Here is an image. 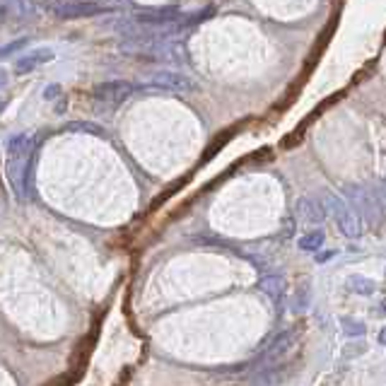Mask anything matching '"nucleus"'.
<instances>
[{"label":"nucleus","instance_id":"f257e3e1","mask_svg":"<svg viewBox=\"0 0 386 386\" xmlns=\"http://www.w3.org/2000/svg\"><path fill=\"white\" fill-rule=\"evenodd\" d=\"M118 51L133 59H145L150 63H184V44L171 39H126L118 44Z\"/></svg>","mask_w":386,"mask_h":386},{"label":"nucleus","instance_id":"0eeeda50","mask_svg":"<svg viewBox=\"0 0 386 386\" xmlns=\"http://www.w3.org/2000/svg\"><path fill=\"white\" fill-rule=\"evenodd\" d=\"M346 193H348V198L353 201V206L360 210V215L362 217H367L369 222H374L379 217V206H374V198H372V193H369L367 189H362V186H355V184H348L346 186Z\"/></svg>","mask_w":386,"mask_h":386},{"label":"nucleus","instance_id":"6e6552de","mask_svg":"<svg viewBox=\"0 0 386 386\" xmlns=\"http://www.w3.org/2000/svg\"><path fill=\"white\" fill-rule=\"evenodd\" d=\"M150 82L157 87H164V90H171V92H191L193 87V80L184 72H176V70H157L150 75Z\"/></svg>","mask_w":386,"mask_h":386},{"label":"nucleus","instance_id":"f03ea898","mask_svg":"<svg viewBox=\"0 0 386 386\" xmlns=\"http://www.w3.org/2000/svg\"><path fill=\"white\" fill-rule=\"evenodd\" d=\"M34 155V138L29 133L15 135L13 140L8 143V181L13 186L15 196L22 201L27 198V191H24V171H27V164Z\"/></svg>","mask_w":386,"mask_h":386},{"label":"nucleus","instance_id":"2eb2a0df","mask_svg":"<svg viewBox=\"0 0 386 386\" xmlns=\"http://www.w3.org/2000/svg\"><path fill=\"white\" fill-rule=\"evenodd\" d=\"M27 36H22V39H15V41H10V44H5V46H0V59H8V56H13L15 51H20V49H24L27 46Z\"/></svg>","mask_w":386,"mask_h":386},{"label":"nucleus","instance_id":"20e7f679","mask_svg":"<svg viewBox=\"0 0 386 386\" xmlns=\"http://www.w3.org/2000/svg\"><path fill=\"white\" fill-rule=\"evenodd\" d=\"M138 92V87L128 80H107L95 87V99L102 104H123Z\"/></svg>","mask_w":386,"mask_h":386},{"label":"nucleus","instance_id":"f8f14e48","mask_svg":"<svg viewBox=\"0 0 386 386\" xmlns=\"http://www.w3.org/2000/svg\"><path fill=\"white\" fill-rule=\"evenodd\" d=\"M348 290L355 292V295H374V290H377V285H374V280L369 278H362V275H350L348 278Z\"/></svg>","mask_w":386,"mask_h":386},{"label":"nucleus","instance_id":"423d86ee","mask_svg":"<svg viewBox=\"0 0 386 386\" xmlns=\"http://www.w3.org/2000/svg\"><path fill=\"white\" fill-rule=\"evenodd\" d=\"M295 338H297V328H288V331L278 333V336H275L273 341H270V346L258 355V362H261V364H273V362H278V360L283 357V355L292 348Z\"/></svg>","mask_w":386,"mask_h":386},{"label":"nucleus","instance_id":"9b49d317","mask_svg":"<svg viewBox=\"0 0 386 386\" xmlns=\"http://www.w3.org/2000/svg\"><path fill=\"white\" fill-rule=\"evenodd\" d=\"M261 290L265 292L268 300H273L275 304H280V302L285 300V292H288V283H285L280 275H268V278L261 280Z\"/></svg>","mask_w":386,"mask_h":386},{"label":"nucleus","instance_id":"1a4fd4ad","mask_svg":"<svg viewBox=\"0 0 386 386\" xmlns=\"http://www.w3.org/2000/svg\"><path fill=\"white\" fill-rule=\"evenodd\" d=\"M51 61H54V51H51L49 46H44V49H36V51H32V54H27V56H22V59L15 61V72L24 75V72H32L34 68L51 63Z\"/></svg>","mask_w":386,"mask_h":386},{"label":"nucleus","instance_id":"aec40b11","mask_svg":"<svg viewBox=\"0 0 386 386\" xmlns=\"http://www.w3.org/2000/svg\"><path fill=\"white\" fill-rule=\"evenodd\" d=\"M5 109V99H0V111H3Z\"/></svg>","mask_w":386,"mask_h":386},{"label":"nucleus","instance_id":"4468645a","mask_svg":"<svg viewBox=\"0 0 386 386\" xmlns=\"http://www.w3.org/2000/svg\"><path fill=\"white\" fill-rule=\"evenodd\" d=\"M341 323H343V331H346V336H353V338L364 336V331H367V328H364V323L357 321V319H348V316H346Z\"/></svg>","mask_w":386,"mask_h":386},{"label":"nucleus","instance_id":"ddd939ff","mask_svg":"<svg viewBox=\"0 0 386 386\" xmlns=\"http://www.w3.org/2000/svg\"><path fill=\"white\" fill-rule=\"evenodd\" d=\"M323 239H326V234L323 232H319V229H316V232H309V234H304V237L300 239V249L302 252H319L321 249V244H323Z\"/></svg>","mask_w":386,"mask_h":386},{"label":"nucleus","instance_id":"dca6fc26","mask_svg":"<svg viewBox=\"0 0 386 386\" xmlns=\"http://www.w3.org/2000/svg\"><path fill=\"white\" fill-rule=\"evenodd\" d=\"M61 92H63V90H61V85H49L44 90V99H49V102H51V99H56V97L61 95Z\"/></svg>","mask_w":386,"mask_h":386},{"label":"nucleus","instance_id":"9d476101","mask_svg":"<svg viewBox=\"0 0 386 386\" xmlns=\"http://www.w3.org/2000/svg\"><path fill=\"white\" fill-rule=\"evenodd\" d=\"M297 215L304 217L307 222H323V217H326V210H323V206L319 203V198L302 196L300 201H297Z\"/></svg>","mask_w":386,"mask_h":386},{"label":"nucleus","instance_id":"7ed1b4c3","mask_svg":"<svg viewBox=\"0 0 386 386\" xmlns=\"http://www.w3.org/2000/svg\"><path fill=\"white\" fill-rule=\"evenodd\" d=\"M323 201H326V208L331 210L333 220H336L338 229H341L346 237H360L362 234V220H360V215L353 210L350 206H346V201H343L341 196H336V193L326 191L323 193Z\"/></svg>","mask_w":386,"mask_h":386},{"label":"nucleus","instance_id":"6ab92c4d","mask_svg":"<svg viewBox=\"0 0 386 386\" xmlns=\"http://www.w3.org/2000/svg\"><path fill=\"white\" fill-rule=\"evenodd\" d=\"M333 256H336V252H323L316 261H319V263H323V261H328V258H333Z\"/></svg>","mask_w":386,"mask_h":386},{"label":"nucleus","instance_id":"f3484780","mask_svg":"<svg viewBox=\"0 0 386 386\" xmlns=\"http://www.w3.org/2000/svg\"><path fill=\"white\" fill-rule=\"evenodd\" d=\"M304 304H307V292H304V288H302L300 292H297V304H295V309H302Z\"/></svg>","mask_w":386,"mask_h":386},{"label":"nucleus","instance_id":"39448f33","mask_svg":"<svg viewBox=\"0 0 386 386\" xmlns=\"http://www.w3.org/2000/svg\"><path fill=\"white\" fill-rule=\"evenodd\" d=\"M109 10L107 5L97 3V0H70V3H61L54 5V15L63 20H72V17H92V15H99Z\"/></svg>","mask_w":386,"mask_h":386},{"label":"nucleus","instance_id":"a211bd4d","mask_svg":"<svg viewBox=\"0 0 386 386\" xmlns=\"http://www.w3.org/2000/svg\"><path fill=\"white\" fill-rule=\"evenodd\" d=\"M5 85H8V70L0 68V87H5Z\"/></svg>","mask_w":386,"mask_h":386}]
</instances>
